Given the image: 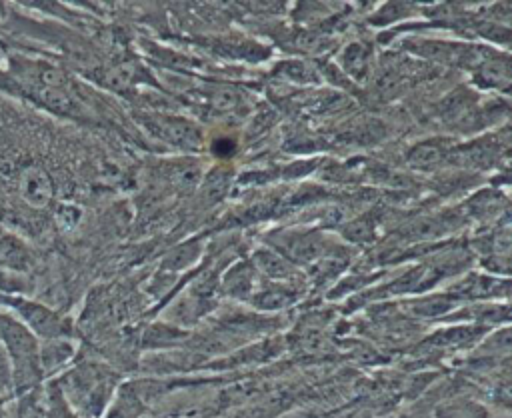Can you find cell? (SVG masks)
Returning <instances> with one entry per match:
<instances>
[{
	"instance_id": "cell-1",
	"label": "cell",
	"mask_w": 512,
	"mask_h": 418,
	"mask_svg": "<svg viewBox=\"0 0 512 418\" xmlns=\"http://www.w3.org/2000/svg\"><path fill=\"white\" fill-rule=\"evenodd\" d=\"M0 346L10 362L12 390L22 394L34 388L42 378L38 338L16 316L0 312Z\"/></svg>"
},
{
	"instance_id": "cell-8",
	"label": "cell",
	"mask_w": 512,
	"mask_h": 418,
	"mask_svg": "<svg viewBox=\"0 0 512 418\" xmlns=\"http://www.w3.org/2000/svg\"><path fill=\"white\" fill-rule=\"evenodd\" d=\"M442 152L436 144H420L418 148H414V152L410 154V162L414 166H420V168H428L432 164H436L440 160Z\"/></svg>"
},
{
	"instance_id": "cell-6",
	"label": "cell",
	"mask_w": 512,
	"mask_h": 418,
	"mask_svg": "<svg viewBox=\"0 0 512 418\" xmlns=\"http://www.w3.org/2000/svg\"><path fill=\"white\" fill-rule=\"evenodd\" d=\"M70 354H72V346L68 342H64L62 338L46 340V344L40 346V368H42V372L60 366L62 362H66L70 358Z\"/></svg>"
},
{
	"instance_id": "cell-2",
	"label": "cell",
	"mask_w": 512,
	"mask_h": 418,
	"mask_svg": "<svg viewBox=\"0 0 512 418\" xmlns=\"http://www.w3.org/2000/svg\"><path fill=\"white\" fill-rule=\"evenodd\" d=\"M2 302L8 304L18 314V320L38 340L46 342V340L64 338L68 334V322L60 314H56L54 310H50L48 306H44L40 302L18 298V296H2Z\"/></svg>"
},
{
	"instance_id": "cell-5",
	"label": "cell",
	"mask_w": 512,
	"mask_h": 418,
	"mask_svg": "<svg viewBox=\"0 0 512 418\" xmlns=\"http://www.w3.org/2000/svg\"><path fill=\"white\" fill-rule=\"evenodd\" d=\"M30 262V250L20 238L12 234H0V268L10 272H24L28 270Z\"/></svg>"
},
{
	"instance_id": "cell-9",
	"label": "cell",
	"mask_w": 512,
	"mask_h": 418,
	"mask_svg": "<svg viewBox=\"0 0 512 418\" xmlns=\"http://www.w3.org/2000/svg\"><path fill=\"white\" fill-rule=\"evenodd\" d=\"M258 262L270 276H288L290 272V266L272 252H258Z\"/></svg>"
},
{
	"instance_id": "cell-12",
	"label": "cell",
	"mask_w": 512,
	"mask_h": 418,
	"mask_svg": "<svg viewBox=\"0 0 512 418\" xmlns=\"http://www.w3.org/2000/svg\"><path fill=\"white\" fill-rule=\"evenodd\" d=\"M0 416H2V394H0Z\"/></svg>"
},
{
	"instance_id": "cell-7",
	"label": "cell",
	"mask_w": 512,
	"mask_h": 418,
	"mask_svg": "<svg viewBox=\"0 0 512 418\" xmlns=\"http://www.w3.org/2000/svg\"><path fill=\"white\" fill-rule=\"evenodd\" d=\"M510 80L508 76V64H500L496 60H490L486 64H482V82H486L488 86H506Z\"/></svg>"
},
{
	"instance_id": "cell-3",
	"label": "cell",
	"mask_w": 512,
	"mask_h": 418,
	"mask_svg": "<svg viewBox=\"0 0 512 418\" xmlns=\"http://www.w3.org/2000/svg\"><path fill=\"white\" fill-rule=\"evenodd\" d=\"M110 376L96 366H82L68 374V386L74 400L88 412L98 414L110 390Z\"/></svg>"
},
{
	"instance_id": "cell-4",
	"label": "cell",
	"mask_w": 512,
	"mask_h": 418,
	"mask_svg": "<svg viewBox=\"0 0 512 418\" xmlns=\"http://www.w3.org/2000/svg\"><path fill=\"white\" fill-rule=\"evenodd\" d=\"M18 194L30 208H46L54 198L50 174L38 164L26 166L18 176Z\"/></svg>"
},
{
	"instance_id": "cell-10",
	"label": "cell",
	"mask_w": 512,
	"mask_h": 418,
	"mask_svg": "<svg viewBox=\"0 0 512 418\" xmlns=\"http://www.w3.org/2000/svg\"><path fill=\"white\" fill-rule=\"evenodd\" d=\"M56 218L62 228H72L80 220V210L72 204H62L56 212Z\"/></svg>"
},
{
	"instance_id": "cell-11",
	"label": "cell",
	"mask_w": 512,
	"mask_h": 418,
	"mask_svg": "<svg viewBox=\"0 0 512 418\" xmlns=\"http://www.w3.org/2000/svg\"><path fill=\"white\" fill-rule=\"evenodd\" d=\"M214 152L218 156H228L230 152H234V142L228 140V138H220L214 142Z\"/></svg>"
}]
</instances>
